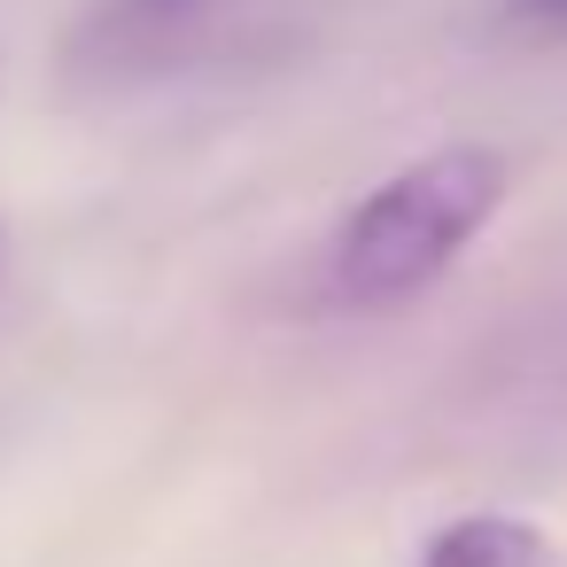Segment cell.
Here are the masks:
<instances>
[{
    "mask_svg": "<svg viewBox=\"0 0 567 567\" xmlns=\"http://www.w3.org/2000/svg\"><path fill=\"white\" fill-rule=\"evenodd\" d=\"M420 567H559V544L520 513H458L427 536Z\"/></svg>",
    "mask_w": 567,
    "mask_h": 567,
    "instance_id": "3",
    "label": "cell"
},
{
    "mask_svg": "<svg viewBox=\"0 0 567 567\" xmlns=\"http://www.w3.org/2000/svg\"><path fill=\"white\" fill-rule=\"evenodd\" d=\"M203 17H210V0H94L71 55L86 71H141V63L172 55Z\"/></svg>",
    "mask_w": 567,
    "mask_h": 567,
    "instance_id": "2",
    "label": "cell"
},
{
    "mask_svg": "<svg viewBox=\"0 0 567 567\" xmlns=\"http://www.w3.org/2000/svg\"><path fill=\"white\" fill-rule=\"evenodd\" d=\"M513 164L482 141H451L389 172L334 234L327 249V296L342 311H396L427 296L505 210Z\"/></svg>",
    "mask_w": 567,
    "mask_h": 567,
    "instance_id": "1",
    "label": "cell"
},
{
    "mask_svg": "<svg viewBox=\"0 0 567 567\" xmlns=\"http://www.w3.org/2000/svg\"><path fill=\"white\" fill-rule=\"evenodd\" d=\"M513 24H567V0H513Z\"/></svg>",
    "mask_w": 567,
    "mask_h": 567,
    "instance_id": "4",
    "label": "cell"
}]
</instances>
